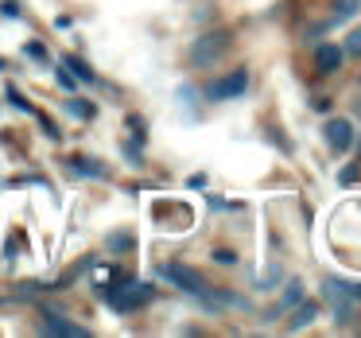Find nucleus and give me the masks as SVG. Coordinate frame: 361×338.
<instances>
[{
    "label": "nucleus",
    "instance_id": "11",
    "mask_svg": "<svg viewBox=\"0 0 361 338\" xmlns=\"http://www.w3.org/2000/svg\"><path fill=\"white\" fill-rule=\"evenodd\" d=\"M299 299H303V288H299V284L291 280V284H288V291H283V299H280V307H276V311H272V319H276V315H280V311H288L291 303H299Z\"/></svg>",
    "mask_w": 361,
    "mask_h": 338
},
{
    "label": "nucleus",
    "instance_id": "4",
    "mask_svg": "<svg viewBox=\"0 0 361 338\" xmlns=\"http://www.w3.org/2000/svg\"><path fill=\"white\" fill-rule=\"evenodd\" d=\"M39 330L43 334H59V338H86L90 334L82 322L66 319V315H59V311H43L39 315Z\"/></svg>",
    "mask_w": 361,
    "mask_h": 338
},
{
    "label": "nucleus",
    "instance_id": "2",
    "mask_svg": "<svg viewBox=\"0 0 361 338\" xmlns=\"http://www.w3.org/2000/svg\"><path fill=\"white\" fill-rule=\"evenodd\" d=\"M152 296H156V291H152L148 284H140V280H121L117 288H105L102 284V299L109 307H117V311H136V307H144Z\"/></svg>",
    "mask_w": 361,
    "mask_h": 338
},
{
    "label": "nucleus",
    "instance_id": "9",
    "mask_svg": "<svg viewBox=\"0 0 361 338\" xmlns=\"http://www.w3.org/2000/svg\"><path fill=\"white\" fill-rule=\"evenodd\" d=\"M66 109H71L78 121H94V113H97L94 105L86 102V97H71V102H66Z\"/></svg>",
    "mask_w": 361,
    "mask_h": 338
},
{
    "label": "nucleus",
    "instance_id": "17",
    "mask_svg": "<svg viewBox=\"0 0 361 338\" xmlns=\"http://www.w3.org/2000/svg\"><path fill=\"white\" fill-rule=\"evenodd\" d=\"M39 125H43V133H47L51 140H59V136H63V133H59V125H55V121H51V117H43V113H39Z\"/></svg>",
    "mask_w": 361,
    "mask_h": 338
},
{
    "label": "nucleus",
    "instance_id": "21",
    "mask_svg": "<svg viewBox=\"0 0 361 338\" xmlns=\"http://www.w3.org/2000/svg\"><path fill=\"white\" fill-rule=\"evenodd\" d=\"M4 66H8V63H4V59H0V71H4Z\"/></svg>",
    "mask_w": 361,
    "mask_h": 338
},
{
    "label": "nucleus",
    "instance_id": "12",
    "mask_svg": "<svg viewBox=\"0 0 361 338\" xmlns=\"http://www.w3.org/2000/svg\"><path fill=\"white\" fill-rule=\"evenodd\" d=\"M133 245H136L133 234H109L105 237V249H113V253H125V249H133Z\"/></svg>",
    "mask_w": 361,
    "mask_h": 338
},
{
    "label": "nucleus",
    "instance_id": "8",
    "mask_svg": "<svg viewBox=\"0 0 361 338\" xmlns=\"http://www.w3.org/2000/svg\"><path fill=\"white\" fill-rule=\"evenodd\" d=\"M66 164H71L74 175H86V179H105V164H97V159H90V156H71Z\"/></svg>",
    "mask_w": 361,
    "mask_h": 338
},
{
    "label": "nucleus",
    "instance_id": "5",
    "mask_svg": "<svg viewBox=\"0 0 361 338\" xmlns=\"http://www.w3.org/2000/svg\"><path fill=\"white\" fill-rule=\"evenodd\" d=\"M245 90H249V71H233V74L214 82V86L206 90V97H210V102H229V97H241Z\"/></svg>",
    "mask_w": 361,
    "mask_h": 338
},
{
    "label": "nucleus",
    "instance_id": "10",
    "mask_svg": "<svg viewBox=\"0 0 361 338\" xmlns=\"http://www.w3.org/2000/svg\"><path fill=\"white\" fill-rule=\"evenodd\" d=\"M314 311H319L314 303H303V307H295V315H291V322H288V327H291V330H303L307 322L314 319Z\"/></svg>",
    "mask_w": 361,
    "mask_h": 338
},
{
    "label": "nucleus",
    "instance_id": "20",
    "mask_svg": "<svg viewBox=\"0 0 361 338\" xmlns=\"http://www.w3.org/2000/svg\"><path fill=\"white\" fill-rule=\"evenodd\" d=\"M214 260H218V265H233V253H229V249H218V253H214Z\"/></svg>",
    "mask_w": 361,
    "mask_h": 338
},
{
    "label": "nucleus",
    "instance_id": "22",
    "mask_svg": "<svg viewBox=\"0 0 361 338\" xmlns=\"http://www.w3.org/2000/svg\"><path fill=\"white\" fill-rule=\"evenodd\" d=\"M353 296H357V299H361V288H357V291H353Z\"/></svg>",
    "mask_w": 361,
    "mask_h": 338
},
{
    "label": "nucleus",
    "instance_id": "6",
    "mask_svg": "<svg viewBox=\"0 0 361 338\" xmlns=\"http://www.w3.org/2000/svg\"><path fill=\"white\" fill-rule=\"evenodd\" d=\"M326 144L334 152H350V144H353V125L350 121H342V117H334V121H326Z\"/></svg>",
    "mask_w": 361,
    "mask_h": 338
},
{
    "label": "nucleus",
    "instance_id": "19",
    "mask_svg": "<svg viewBox=\"0 0 361 338\" xmlns=\"http://www.w3.org/2000/svg\"><path fill=\"white\" fill-rule=\"evenodd\" d=\"M345 51H350V55H361V28L350 35V43H345Z\"/></svg>",
    "mask_w": 361,
    "mask_h": 338
},
{
    "label": "nucleus",
    "instance_id": "18",
    "mask_svg": "<svg viewBox=\"0 0 361 338\" xmlns=\"http://www.w3.org/2000/svg\"><path fill=\"white\" fill-rule=\"evenodd\" d=\"M0 16H8V20H20V4H16V0H4V4H0Z\"/></svg>",
    "mask_w": 361,
    "mask_h": 338
},
{
    "label": "nucleus",
    "instance_id": "3",
    "mask_svg": "<svg viewBox=\"0 0 361 338\" xmlns=\"http://www.w3.org/2000/svg\"><path fill=\"white\" fill-rule=\"evenodd\" d=\"M226 47H229V32H206V35H198V40L190 43V63L210 66V63H218V59L226 55Z\"/></svg>",
    "mask_w": 361,
    "mask_h": 338
},
{
    "label": "nucleus",
    "instance_id": "13",
    "mask_svg": "<svg viewBox=\"0 0 361 338\" xmlns=\"http://www.w3.org/2000/svg\"><path fill=\"white\" fill-rule=\"evenodd\" d=\"M63 66H71V71H74V74H78V78H82V82H97V74H94V71H90V66H86V63H82V59H74V55H71V59H63Z\"/></svg>",
    "mask_w": 361,
    "mask_h": 338
},
{
    "label": "nucleus",
    "instance_id": "1",
    "mask_svg": "<svg viewBox=\"0 0 361 338\" xmlns=\"http://www.w3.org/2000/svg\"><path fill=\"white\" fill-rule=\"evenodd\" d=\"M159 276H164L167 284H175L179 291H187V296H198L206 307H221L218 296L210 291V284H206L195 268H187V265H159Z\"/></svg>",
    "mask_w": 361,
    "mask_h": 338
},
{
    "label": "nucleus",
    "instance_id": "15",
    "mask_svg": "<svg viewBox=\"0 0 361 338\" xmlns=\"http://www.w3.org/2000/svg\"><path fill=\"white\" fill-rule=\"evenodd\" d=\"M55 78H59V86H63V90H71V94H74V74H71V66H63V63H59Z\"/></svg>",
    "mask_w": 361,
    "mask_h": 338
},
{
    "label": "nucleus",
    "instance_id": "14",
    "mask_svg": "<svg viewBox=\"0 0 361 338\" xmlns=\"http://www.w3.org/2000/svg\"><path fill=\"white\" fill-rule=\"evenodd\" d=\"M8 102H12V105H16V109H20V113H35V109H32V102H27V97H24V94H20V90H12V86H8Z\"/></svg>",
    "mask_w": 361,
    "mask_h": 338
},
{
    "label": "nucleus",
    "instance_id": "16",
    "mask_svg": "<svg viewBox=\"0 0 361 338\" xmlns=\"http://www.w3.org/2000/svg\"><path fill=\"white\" fill-rule=\"evenodd\" d=\"M24 55H27V59H43V63H47V47H43V43H27Z\"/></svg>",
    "mask_w": 361,
    "mask_h": 338
},
{
    "label": "nucleus",
    "instance_id": "7",
    "mask_svg": "<svg viewBox=\"0 0 361 338\" xmlns=\"http://www.w3.org/2000/svg\"><path fill=\"white\" fill-rule=\"evenodd\" d=\"M314 66H319V74H334L338 66H342V47H334V43H322V47L314 51Z\"/></svg>",
    "mask_w": 361,
    "mask_h": 338
}]
</instances>
